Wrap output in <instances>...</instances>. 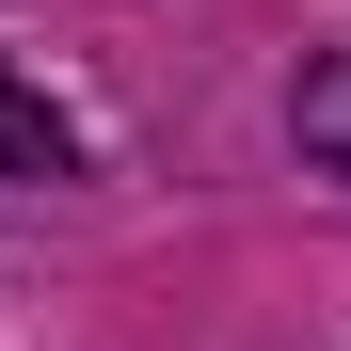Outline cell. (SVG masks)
<instances>
[{
	"mask_svg": "<svg viewBox=\"0 0 351 351\" xmlns=\"http://www.w3.org/2000/svg\"><path fill=\"white\" fill-rule=\"evenodd\" d=\"M64 160H80V128H64L16 64H0V176H64Z\"/></svg>",
	"mask_w": 351,
	"mask_h": 351,
	"instance_id": "1",
	"label": "cell"
},
{
	"mask_svg": "<svg viewBox=\"0 0 351 351\" xmlns=\"http://www.w3.org/2000/svg\"><path fill=\"white\" fill-rule=\"evenodd\" d=\"M287 128H304L319 176H351V64H304V112H287Z\"/></svg>",
	"mask_w": 351,
	"mask_h": 351,
	"instance_id": "2",
	"label": "cell"
}]
</instances>
